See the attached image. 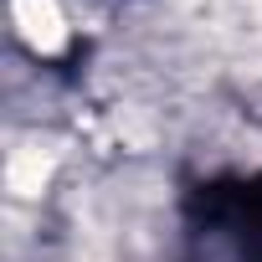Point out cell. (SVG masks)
<instances>
[{"mask_svg": "<svg viewBox=\"0 0 262 262\" xmlns=\"http://www.w3.org/2000/svg\"><path fill=\"white\" fill-rule=\"evenodd\" d=\"M52 165H57V155H52V149L26 144V149H16V155H11V165H6V185H11L16 195H36V190L47 185Z\"/></svg>", "mask_w": 262, "mask_h": 262, "instance_id": "cell-2", "label": "cell"}, {"mask_svg": "<svg viewBox=\"0 0 262 262\" xmlns=\"http://www.w3.org/2000/svg\"><path fill=\"white\" fill-rule=\"evenodd\" d=\"M11 21L31 52H62L67 47V16L57 0H11Z\"/></svg>", "mask_w": 262, "mask_h": 262, "instance_id": "cell-1", "label": "cell"}]
</instances>
